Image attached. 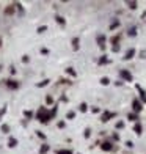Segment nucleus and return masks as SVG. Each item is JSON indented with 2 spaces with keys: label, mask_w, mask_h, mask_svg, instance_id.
Listing matches in <instances>:
<instances>
[{
  "label": "nucleus",
  "mask_w": 146,
  "mask_h": 154,
  "mask_svg": "<svg viewBox=\"0 0 146 154\" xmlns=\"http://www.w3.org/2000/svg\"><path fill=\"white\" fill-rule=\"evenodd\" d=\"M6 83H8V87H10V88H16V87H17V83H14L13 80H8Z\"/></svg>",
  "instance_id": "nucleus-1"
}]
</instances>
